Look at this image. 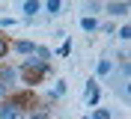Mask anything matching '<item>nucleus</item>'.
Segmentation results:
<instances>
[{"label": "nucleus", "mask_w": 131, "mask_h": 119, "mask_svg": "<svg viewBox=\"0 0 131 119\" xmlns=\"http://www.w3.org/2000/svg\"><path fill=\"white\" fill-rule=\"evenodd\" d=\"M18 71H21V83H39L45 74L51 71V66L45 63V60H39V57H27V60H21V66H18Z\"/></svg>", "instance_id": "nucleus-1"}, {"label": "nucleus", "mask_w": 131, "mask_h": 119, "mask_svg": "<svg viewBox=\"0 0 131 119\" xmlns=\"http://www.w3.org/2000/svg\"><path fill=\"white\" fill-rule=\"evenodd\" d=\"M24 95H15V98H6L0 104V119H24Z\"/></svg>", "instance_id": "nucleus-2"}, {"label": "nucleus", "mask_w": 131, "mask_h": 119, "mask_svg": "<svg viewBox=\"0 0 131 119\" xmlns=\"http://www.w3.org/2000/svg\"><path fill=\"white\" fill-rule=\"evenodd\" d=\"M0 83L3 86H21V71H18V66H0Z\"/></svg>", "instance_id": "nucleus-3"}, {"label": "nucleus", "mask_w": 131, "mask_h": 119, "mask_svg": "<svg viewBox=\"0 0 131 119\" xmlns=\"http://www.w3.org/2000/svg\"><path fill=\"white\" fill-rule=\"evenodd\" d=\"M98 98H101V86H98V80H86V92H83L86 107L95 110V107H98Z\"/></svg>", "instance_id": "nucleus-4"}, {"label": "nucleus", "mask_w": 131, "mask_h": 119, "mask_svg": "<svg viewBox=\"0 0 131 119\" xmlns=\"http://www.w3.org/2000/svg\"><path fill=\"white\" fill-rule=\"evenodd\" d=\"M104 12H107V15H119V18H125V15H128V12H131V6H128V3H125V0H119V3H104Z\"/></svg>", "instance_id": "nucleus-5"}, {"label": "nucleus", "mask_w": 131, "mask_h": 119, "mask_svg": "<svg viewBox=\"0 0 131 119\" xmlns=\"http://www.w3.org/2000/svg\"><path fill=\"white\" fill-rule=\"evenodd\" d=\"M12 51L21 54V57H33V54H36V45L27 42V39H18V42H12Z\"/></svg>", "instance_id": "nucleus-6"}, {"label": "nucleus", "mask_w": 131, "mask_h": 119, "mask_svg": "<svg viewBox=\"0 0 131 119\" xmlns=\"http://www.w3.org/2000/svg\"><path fill=\"white\" fill-rule=\"evenodd\" d=\"M18 9H21V15H24V18H33V15H39V12H42V3H39V0H24Z\"/></svg>", "instance_id": "nucleus-7"}, {"label": "nucleus", "mask_w": 131, "mask_h": 119, "mask_svg": "<svg viewBox=\"0 0 131 119\" xmlns=\"http://www.w3.org/2000/svg\"><path fill=\"white\" fill-rule=\"evenodd\" d=\"M66 3H60V0H45L42 3V12H48V15H63Z\"/></svg>", "instance_id": "nucleus-8"}, {"label": "nucleus", "mask_w": 131, "mask_h": 119, "mask_svg": "<svg viewBox=\"0 0 131 119\" xmlns=\"http://www.w3.org/2000/svg\"><path fill=\"white\" fill-rule=\"evenodd\" d=\"M110 71H113V60H107V57H104V60H98V63H95V74H98V78H110Z\"/></svg>", "instance_id": "nucleus-9"}, {"label": "nucleus", "mask_w": 131, "mask_h": 119, "mask_svg": "<svg viewBox=\"0 0 131 119\" xmlns=\"http://www.w3.org/2000/svg\"><path fill=\"white\" fill-rule=\"evenodd\" d=\"M66 95V80H54V89L48 92V101H54V98H63Z\"/></svg>", "instance_id": "nucleus-10"}, {"label": "nucleus", "mask_w": 131, "mask_h": 119, "mask_svg": "<svg viewBox=\"0 0 131 119\" xmlns=\"http://www.w3.org/2000/svg\"><path fill=\"white\" fill-rule=\"evenodd\" d=\"M81 30H83V33H95V30H98V18L83 15V18H81Z\"/></svg>", "instance_id": "nucleus-11"}, {"label": "nucleus", "mask_w": 131, "mask_h": 119, "mask_svg": "<svg viewBox=\"0 0 131 119\" xmlns=\"http://www.w3.org/2000/svg\"><path fill=\"white\" fill-rule=\"evenodd\" d=\"M90 119H113V113L107 110V107H95V110L90 113Z\"/></svg>", "instance_id": "nucleus-12"}, {"label": "nucleus", "mask_w": 131, "mask_h": 119, "mask_svg": "<svg viewBox=\"0 0 131 119\" xmlns=\"http://www.w3.org/2000/svg\"><path fill=\"white\" fill-rule=\"evenodd\" d=\"M27 119H51V116H48V110H45V107H33V110L27 113Z\"/></svg>", "instance_id": "nucleus-13"}, {"label": "nucleus", "mask_w": 131, "mask_h": 119, "mask_svg": "<svg viewBox=\"0 0 131 119\" xmlns=\"http://www.w3.org/2000/svg\"><path fill=\"white\" fill-rule=\"evenodd\" d=\"M116 39H119V42H128L131 39V27H128V24H122V27L116 30Z\"/></svg>", "instance_id": "nucleus-14"}, {"label": "nucleus", "mask_w": 131, "mask_h": 119, "mask_svg": "<svg viewBox=\"0 0 131 119\" xmlns=\"http://www.w3.org/2000/svg\"><path fill=\"white\" fill-rule=\"evenodd\" d=\"M33 57H39V60H45V63H48L54 54H51V48H45V45H42V48H36V54H33Z\"/></svg>", "instance_id": "nucleus-15"}, {"label": "nucleus", "mask_w": 131, "mask_h": 119, "mask_svg": "<svg viewBox=\"0 0 131 119\" xmlns=\"http://www.w3.org/2000/svg\"><path fill=\"white\" fill-rule=\"evenodd\" d=\"M83 9L90 12V18H95V12H101V9H104V3H83Z\"/></svg>", "instance_id": "nucleus-16"}, {"label": "nucleus", "mask_w": 131, "mask_h": 119, "mask_svg": "<svg viewBox=\"0 0 131 119\" xmlns=\"http://www.w3.org/2000/svg\"><path fill=\"white\" fill-rule=\"evenodd\" d=\"M72 54V39H66L63 45H60V57H69Z\"/></svg>", "instance_id": "nucleus-17"}, {"label": "nucleus", "mask_w": 131, "mask_h": 119, "mask_svg": "<svg viewBox=\"0 0 131 119\" xmlns=\"http://www.w3.org/2000/svg\"><path fill=\"white\" fill-rule=\"evenodd\" d=\"M6 51H9V42H6V36H0V60L6 57Z\"/></svg>", "instance_id": "nucleus-18"}, {"label": "nucleus", "mask_w": 131, "mask_h": 119, "mask_svg": "<svg viewBox=\"0 0 131 119\" xmlns=\"http://www.w3.org/2000/svg\"><path fill=\"white\" fill-rule=\"evenodd\" d=\"M3 98H6V86H3V83H0V101H3Z\"/></svg>", "instance_id": "nucleus-19"}, {"label": "nucleus", "mask_w": 131, "mask_h": 119, "mask_svg": "<svg viewBox=\"0 0 131 119\" xmlns=\"http://www.w3.org/2000/svg\"><path fill=\"white\" fill-rule=\"evenodd\" d=\"M81 119H90V116H81Z\"/></svg>", "instance_id": "nucleus-20"}]
</instances>
